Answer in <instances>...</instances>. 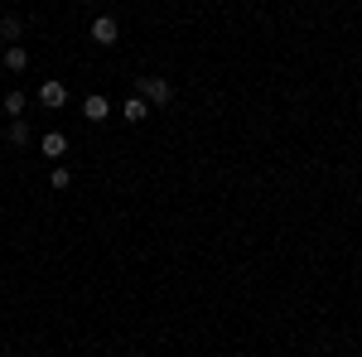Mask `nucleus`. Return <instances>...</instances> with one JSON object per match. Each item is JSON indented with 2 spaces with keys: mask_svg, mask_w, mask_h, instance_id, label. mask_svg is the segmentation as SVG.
<instances>
[{
  "mask_svg": "<svg viewBox=\"0 0 362 357\" xmlns=\"http://www.w3.org/2000/svg\"><path fill=\"white\" fill-rule=\"evenodd\" d=\"M39 102L49 111H58V107H68V87L58 83V78H49V83H39Z\"/></svg>",
  "mask_w": 362,
  "mask_h": 357,
  "instance_id": "20e7f679",
  "label": "nucleus"
},
{
  "mask_svg": "<svg viewBox=\"0 0 362 357\" xmlns=\"http://www.w3.org/2000/svg\"><path fill=\"white\" fill-rule=\"evenodd\" d=\"M0 63H5V68H10V73H25V68H29V54H25V49H20V44H10V49H5V58H0Z\"/></svg>",
  "mask_w": 362,
  "mask_h": 357,
  "instance_id": "6e6552de",
  "label": "nucleus"
},
{
  "mask_svg": "<svg viewBox=\"0 0 362 357\" xmlns=\"http://www.w3.org/2000/svg\"><path fill=\"white\" fill-rule=\"evenodd\" d=\"M116 39H121V29H116V20H112V15H97V20H92V44L112 49Z\"/></svg>",
  "mask_w": 362,
  "mask_h": 357,
  "instance_id": "f03ea898",
  "label": "nucleus"
},
{
  "mask_svg": "<svg viewBox=\"0 0 362 357\" xmlns=\"http://www.w3.org/2000/svg\"><path fill=\"white\" fill-rule=\"evenodd\" d=\"M39 150H44L49 165H58V160L68 155V136H63V131H49V136H39Z\"/></svg>",
  "mask_w": 362,
  "mask_h": 357,
  "instance_id": "7ed1b4c3",
  "label": "nucleus"
},
{
  "mask_svg": "<svg viewBox=\"0 0 362 357\" xmlns=\"http://www.w3.org/2000/svg\"><path fill=\"white\" fill-rule=\"evenodd\" d=\"M136 92L150 102V107H169V102H174V87H169V78H155V73H150V78H140Z\"/></svg>",
  "mask_w": 362,
  "mask_h": 357,
  "instance_id": "f257e3e1",
  "label": "nucleus"
},
{
  "mask_svg": "<svg viewBox=\"0 0 362 357\" xmlns=\"http://www.w3.org/2000/svg\"><path fill=\"white\" fill-rule=\"evenodd\" d=\"M83 116L92 121V126H97V121H107V116H112V102H107L102 92H92V97L83 102Z\"/></svg>",
  "mask_w": 362,
  "mask_h": 357,
  "instance_id": "39448f33",
  "label": "nucleus"
},
{
  "mask_svg": "<svg viewBox=\"0 0 362 357\" xmlns=\"http://www.w3.org/2000/svg\"><path fill=\"white\" fill-rule=\"evenodd\" d=\"M25 92H20V87H15V92H5V111H10V121H15V116H20V111H25Z\"/></svg>",
  "mask_w": 362,
  "mask_h": 357,
  "instance_id": "1a4fd4ad",
  "label": "nucleus"
},
{
  "mask_svg": "<svg viewBox=\"0 0 362 357\" xmlns=\"http://www.w3.org/2000/svg\"><path fill=\"white\" fill-rule=\"evenodd\" d=\"M49 184H54V189H68V184H73V174H68L63 165H54V174H49Z\"/></svg>",
  "mask_w": 362,
  "mask_h": 357,
  "instance_id": "9b49d317",
  "label": "nucleus"
},
{
  "mask_svg": "<svg viewBox=\"0 0 362 357\" xmlns=\"http://www.w3.org/2000/svg\"><path fill=\"white\" fill-rule=\"evenodd\" d=\"M10 140H15V145H29V126H25V121H20V116L10 121Z\"/></svg>",
  "mask_w": 362,
  "mask_h": 357,
  "instance_id": "9d476101",
  "label": "nucleus"
},
{
  "mask_svg": "<svg viewBox=\"0 0 362 357\" xmlns=\"http://www.w3.org/2000/svg\"><path fill=\"white\" fill-rule=\"evenodd\" d=\"M121 116H126V121H131V126H140V121H145V116H150V102H145V97H126V102H121Z\"/></svg>",
  "mask_w": 362,
  "mask_h": 357,
  "instance_id": "0eeeda50",
  "label": "nucleus"
},
{
  "mask_svg": "<svg viewBox=\"0 0 362 357\" xmlns=\"http://www.w3.org/2000/svg\"><path fill=\"white\" fill-rule=\"evenodd\" d=\"M0 39H5V49L20 44V39H25V20H20V15H0Z\"/></svg>",
  "mask_w": 362,
  "mask_h": 357,
  "instance_id": "423d86ee",
  "label": "nucleus"
}]
</instances>
